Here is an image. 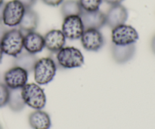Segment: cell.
Returning <instances> with one entry per match:
<instances>
[{"label":"cell","instance_id":"2e32d148","mask_svg":"<svg viewBox=\"0 0 155 129\" xmlns=\"http://www.w3.org/2000/svg\"><path fill=\"white\" fill-rule=\"evenodd\" d=\"M29 124L33 129H49L51 128V122L49 115L46 112L36 110L30 113Z\"/></svg>","mask_w":155,"mask_h":129},{"label":"cell","instance_id":"ba28073f","mask_svg":"<svg viewBox=\"0 0 155 129\" xmlns=\"http://www.w3.org/2000/svg\"><path fill=\"white\" fill-rule=\"evenodd\" d=\"M28 75V73L24 69L14 66L5 73V85L9 89H22L27 83Z\"/></svg>","mask_w":155,"mask_h":129},{"label":"cell","instance_id":"d4e9b609","mask_svg":"<svg viewBox=\"0 0 155 129\" xmlns=\"http://www.w3.org/2000/svg\"><path fill=\"white\" fill-rule=\"evenodd\" d=\"M102 1L105 2L107 4L110 5H115L121 4L124 0H102Z\"/></svg>","mask_w":155,"mask_h":129},{"label":"cell","instance_id":"52a82bcc","mask_svg":"<svg viewBox=\"0 0 155 129\" xmlns=\"http://www.w3.org/2000/svg\"><path fill=\"white\" fill-rule=\"evenodd\" d=\"M84 30L83 21L79 15H73L64 18L61 31L66 39L71 40L80 39Z\"/></svg>","mask_w":155,"mask_h":129},{"label":"cell","instance_id":"9c48e42d","mask_svg":"<svg viewBox=\"0 0 155 129\" xmlns=\"http://www.w3.org/2000/svg\"><path fill=\"white\" fill-rule=\"evenodd\" d=\"M82 45L89 51H98L104 44V39L99 30H85L80 37Z\"/></svg>","mask_w":155,"mask_h":129},{"label":"cell","instance_id":"d6986e66","mask_svg":"<svg viewBox=\"0 0 155 129\" xmlns=\"http://www.w3.org/2000/svg\"><path fill=\"white\" fill-rule=\"evenodd\" d=\"M83 9L80 7L78 0H65L61 3V13L63 18L79 15L80 16Z\"/></svg>","mask_w":155,"mask_h":129},{"label":"cell","instance_id":"5b68a950","mask_svg":"<svg viewBox=\"0 0 155 129\" xmlns=\"http://www.w3.org/2000/svg\"><path fill=\"white\" fill-rule=\"evenodd\" d=\"M25 10V7L18 0H12L5 3L2 23L6 27H17L19 25Z\"/></svg>","mask_w":155,"mask_h":129},{"label":"cell","instance_id":"4316f807","mask_svg":"<svg viewBox=\"0 0 155 129\" xmlns=\"http://www.w3.org/2000/svg\"><path fill=\"white\" fill-rule=\"evenodd\" d=\"M4 5H5V4L3 5H2L1 7H0V22H2L3 9H4Z\"/></svg>","mask_w":155,"mask_h":129},{"label":"cell","instance_id":"6da1fadb","mask_svg":"<svg viewBox=\"0 0 155 129\" xmlns=\"http://www.w3.org/2000/svg\"><path fill=\"white\" fill-rule=\"evenodd\" d=\"M24 35L21 30H8L0 42L3 53L16 57L24 49Z\"/></svg>","mask_w":155,"mask_h":129},{"label":"cell","instance_id":"f1b7e54d","mask_svg":"<svg viewBox=\"0 0 155 129\" xmlns=\"http://www.w3.org/2000/svg\"><path fill=\"white\" fill-rule=\"evenodd\" d=\"M4 4H5L4 0H0V7H1L2 5H3Z\"/></svg>","mask_w":155,"mask_h":129},{"label":"cell","instance_id":"9a60e30c","mask_svg":"<svg viewBox=\"0 0 155 129\" xmlns=\"http://www.w3.org/2000/svg\"><path fill=\"white\" fill-rule=\"evenodd\" d=\"M39 18L38 14L32 8H26L22 19L19 24V30L24 33L35 31L39 25Z\"/></svg>","mask_w":155,"mask_h":129},{"label":"cell","instance_id":"277c9868","mask_svg":"<svg viewBox=\"0 0 155 129\" xmlns=\"http://www.w3.org/2000/svg\"><path fill=\"white\" fill-rule=\"evenodd\" d=\"M56 60L64 69H74L83 66L84 57L81 51L74 47H64L56 53Z\"/></svg>","mask_w":155,"mask_h":129},{"label":"cell","instance_id":"30bf717a","mask_svg":"<svg viewBox=\"0 0 155 129\" xmlns=\"http://www.w3.org/2000/svg\"><path fill=\"white\" fill-rule=\"evenodd\" d=\"M128 18V11L121 4L111 5L105 14L106 25L113 29L126 23Z\"/></svg>","mask_w":155,"mask_h":129},{"label":"cell","instance_id":"603a6c76","mask_svg":"<svg viewBox=\"0 0 155 129\" xmlns=\"http://www.w3.org/2000/svg\"><path fill=\"white\" fill-rule=\"evenodd\" d=\"M18 1L20 2L25 7V8H31L36 4L37 0H18Z\"/></svg>","mask_w":155,"mask_h":129},{"label":"cell","instance_id":"f546056e","mask_svg":"<svg viewBox=\"0 0 155 129\" xmlns=\"http://www.w3.org/2000/svg\"><path fill=\"white\" fill-rule=\"evenodd\" d=\"M0 129H3V128H2V126L1 125H0Z\"/></svg>","mask_w":155,"mask_h":129},{"label":"cell","instance_id":"cb8c5ba5","mask_svg":"<svg viewBox=\"0 0 155 129\" xmlns=\"http://www.w3.org/2000/svg\"><path fill=\"white\" fill-rule=\"evenodd\" d=\"M7 31L8 29L6 28V26L2 22H0V42Z\"/></svg>","mask_w":155,"mask_h":129},{"label":"cell","instance_id":"4fadbf2b","mask_svg":"<svg viewBox=\"0 0 155 129\" xmlns=\"http://www.w3.org/2000/svg\"><path fill=\"white\" fill-rule=\"evenodd\" d=\"M45 48L44 36L36 31L27 33L24 35V48L30 54H36Z\"/></svg>","mask_w":155,"mask_h":129},{"label":"cell","instance_id":"8fae6325","mask_svg":"<svg viewBox=\"0 0 155 129\" xmlns=\"http://www.w3.org/2000/svg\"><path fill=\"white\" fill-rule=\"evenodd\" d=\"M85 30L95 29L99 30L106 24L105 14L101 11H83L80 15Z\"/></svg>","mask_w":155,"mask_h":129},{"label":"cell","instance_id":"ffe728a7","mask_svg":"<svg viewBox=\"0 0 155 129\" xmlns=\"http://www.w3.org/2000/svg\"><path fill=\"white\" fill-rule=\"evenodd\" d=\"M80 7L85 11H95L99 10L102 0H78Z\"/></svg>","mask_w":155,"mask_h":129},{"label":"cell","instance_id":"484cf974","mask_svg":"<svg viewBox=\"0 0 155 129\" xmlns=\"http://www.w3.org/2000/svg\"><path fill=\"white\" fill-rule=\"evenodd\" d=\"M151 51H152V52L155 54V34L154 36H153L152 39H151Z\"/></svg>","mask_w":155,"mask_h":129},{"label":"cell","instance_id":"5bb4252c","mask_svg":"<svg viewBox=\"0 0 155 129\" xmlns=\"http://www.w3.org/2000/svg\"><path fill=\"white\" fill-rule=\"evenodd\" d=\"M135 53H136L135 44L128 45H117L112 44V57L117 63L124 64L127 63L134 57Z\"/></svg>","mask_w":155,"mask_h":129},{"label":"cell","instance_id":"e0dca14e","mask_svg":"<svg viewBox=\"0 0 155 129\" xmlns=\"http://www.w3.org/2000/svg\"><path fill=\"white\" fill-rule=\"evenodd\" d=\"M37 60L38 58L35 54H30L27 51H26V52L22 51L19 55L15 57L13 63L15 66L22 68L29 73L33 71Z\"/></svg>","mask_w":155,"mask_h":129},{"label":"cell","instance_id":"44dd1931","mask_svg":"<svg viewBox=\"0 0 155 129\" xmlns=\"http://www.w3.org/2000/svg\"><path fill=\"white\" fill-rule=\"evenodd\" d=\"M9 98V89L5 84L0 83V108L8 104Z\"/></svg>","mask_w":155,"mask_h":129},{"label":"cell","instance_id":"3957f363","mask_svg":"<svg viewBox=\"0 0 155 129\" xmlns=\"http://www.w3.org/2000/svg\"><path fill=\"white\" fill-rule=\"evenodd\" d=\"M57 71V65L51 57L37 60L33 69L35 82L38 85H47L53 80Z\"/></svg>","mask_w":155,"mask_h":129},{"label":"cell","instance_id":"ac0fdd59","mask_svg":"<svg viewBox=\"0 0 155 129\" xmlns=\"http://www.w3.org/2000/svg\"><path fill=\"white\" fill-rule=\"evenodd\" d=\"M8 105L14 112H20L25 107V103L21 95V89H9Z\"/></svg>","mask_w":155,"mask_h":129},{"label":"cell","instance_id":"7c38bea8","mask_svg":"<svg viewBox=\"0 0 155 129\" xmlns=\"http://www.w3.org/2000/svg\"><path fill=\"white\" fill-rule=\"evenodd\" d=\"M45 48L49 51L57 53L64 47L66 43V37L61 30H51L47 32L44 36Z\"/></svg>","mask_w":155,"mask_h":129},{"label":"cell","instance_id":"7a4b0ae2","mask_svg":"<svg viewBox=\"0 0 155 129\" xmlns=\"http://www.w3.org/2000/svg\"><path fill=\"white\" fill-rule=\"evenodd\" d=\"M21 95L26 105L34 110H42L46 104V96L43 89L35 83H27L21 89Z\"/></svg>","mask_w":155,"mask_h":129},{"label":"cell","instance_id":"83f0119b","mask_svg":"<svg viewBox=\"0 0 155 129\" xmlns=\"http://www.w3.org/2000/svg\"><path fill=\"white\" fill-rule=\"evenodd\" d=\"M3 51L2 49V47H1V45H0V63H1L2 60V57H3Z\"/></svg>","mask_w":155,"mask_h":129},{"label":"cell","instance_id":"7402d4cb","mask_svg":"<svg viewBox=\"0 0 155 129\" xmlns=\"http://www.w3.org/2000/svg\"><path fill=\"white\" fill-rule=\"evenodd\" d=\"M44 4L47 5L52 6V7H57V6L61 5L64 0H41Z\"/></svg>","mask_w":155,"mask_h":129},{"label":"cell","instance_id":"8992f818","mask_svg":"<svg viewBox=\"0 0 155 129\" xmlns=\"http://www.w3.org/2000/svg\"><path fill=\"white\" fill-rule=\"evenodd\" d=\"M138 39L139 33L132 26L124 24L112 29L111 40L114 45H133L137 42Z\"/></svg>","mask_w":155,"mask_h":129}]
</instances>
